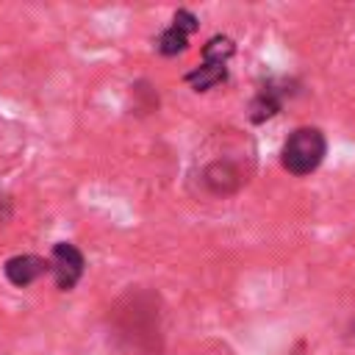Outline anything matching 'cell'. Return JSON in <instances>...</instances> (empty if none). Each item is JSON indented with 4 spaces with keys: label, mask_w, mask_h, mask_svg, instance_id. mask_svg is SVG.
Wrapping results in <instances>:
<instances>
[{
    "label": "cell",
    "mask_w": 355,
    "mask_h": 355,
    "mask_svg": "<svg viewBox=\"0 0 355 355\" xmlns=\"http://www.w3.org/2000/svg\"><path fill=\"white\" fill-rule=\"evenodd\" d=\"M327 141L316 128H297L283 144V166L291 175H311L324 158Z\"/></svg>",
    "instance_id": "obj_1"
},
{
    "label": "cell",
    "mask_w": 355,
    "mask_h": 355,
    "mask_svg": "<svg viewBox=\"0 0 355 355\" xmlns=\"http://www.w3.org/2000/svg\"><path fill=\"white\" fill-rule=\"evenodd\" d=\"M233 55V42L227 36H214L202 47V64L186 75V83L194 86V92H205L227 78V61Z\"/></svg>",
    "instance_id": "obj_2"
},
{
    "label": "cell",
    "mask_w": 355,
    "mask_h": 355,
    "mask_svg": "<svg viewBox=\"0 0 355 355\" xmlns=\"http://www.w3.org/2000/svg\"><path fill=\"white\" fill-rule=\"evenodd\" d=\"M83 266H86L83 252H80L75 244H69V241H58V244L53 247V255H50V272H53L55 286H58L61 291H69V288L80 280Z\"/></svg>",
    "instance_id": "obj_3"
},
{
    "label": "cell",
    "mask_w": 355,
    "mask_h": 355,
    "mask_svg": "<svg viewBox=\"0 0 355 355\" xmlns=\"http://www.w3.org/2000/svg\"><path fill=\"white\" fill-rule=\"evenodd\" d=\"M202 183L214 191V194H233L241 183H247V169H241V164L236 158H214L205 169H202Z\"/></svg>",
    "instance_id": "obj_4"
},
{
    "label": "cell",
    "mask_w": 355,
    "mask_h": 355,
    "mask_svg": "<svg viewBox=\"0 0 355 355\" xmlns=\"http://www.w3.org/2000/svg\"><path fill=\"white\" fill-rule=\"evenodd\" d=\"M197 31V17L186 8H180L175 17H172V25L158 36V50L164 55H178L186 50V42L189 36Z\"/></svg>",
    "instance_id": "obj_5"
},
{
    "label": "cell",
    "mask_w": 355,
    "mask_h": 355,
    "mask_svg": "<svg viewBox=\"0 0 355 355\" xmlns=\"http://www.w3.org/2000/svg\"><path fill=\"white\" fill-rule=\"evenodd\" d=\"M3 272H6L8 283H14V286L25 288V286L36 283L42 275H47V272H50V261L39 258V255H14V258H8V261H6Z\"/></svg>",
    "instance_id": "obj_6"
},
{
    "label": "cell",
    "mask_w": 355,
    "mask_h": 355,
    "mask_svg": "<svg viewBox=\"0 0 355 355\" xmlns=\"http://www.w3.org/2000/svg\"><path fill=\"white\" fill-rule=\"evenodd\" d=\"M277 111H280V94L275 89H261L258 97L250 105V119L252 122H263V119L275 116Z\"/></svg>",
    "instance_id": "obj_7"
}]
</instances>
